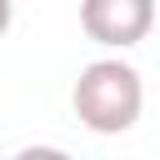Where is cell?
Wrapping results in <instances>:
<instances>
[{"label": "cell", "mask_w": 160, "mask_h": 160, "mask_svg": "<svg viewBox=\"0 0 160 160\" xmlns=\"http://www.w3.org/2000/svg\"><path fill=\"white\" fill-rule=\"evenodd\" d=\"M70 105H75V120L95 135H125L140 110H145V80L130 60L120 55H105V60H90L70 90Z\"/></svg>", "instance_id": "1"}, {"label": "cell", "mask_w": 160, "mask_h": 160, "mask_svg": "<svg viewBox=\"0 0 160 160\" xmlns=\"http://www.w3.org/2000/svg\"><path fill=\"white\" fill-rule=\"evenodd\" d=\"M80 30L105 50H130L155 30V0H80Z\"/></svg>", "instance_id": "2"}, {"label": "cell", "mask_w": 160, "mask_h": 160, "mask_svg": "<svg viewBox=\"0 0 160 160\" xmlns=\"http://www.w3.org/2000/svg\"><path fill=\"white\" fill-rule=\"evenodd\" d=\"M10 20H15V0H0V40H5V30H10Z\"/></svg>", "instance_id": "3"}]
</instances>
